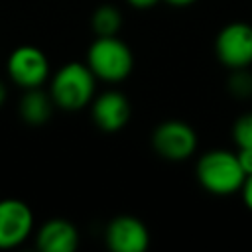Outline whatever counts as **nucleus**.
Returning a JSON list of instances; mask_svg holds the SVG:
<instances>
[{"label": "nucleus", "instance_id": "f257e3e1", "mask_svg": "<svg viewBox=\"0 0 252 252\" xmlns=\"http://www.w3.org/2000/svg\"><path fill=\"white\" fill-rule=\"evenodd\" d=\"M94 73L87 63L71 61L49 81V94L61 110H81L94 98Z\"/></svg>", "mask_w": 252, "mask_h": 252}, {"label": "nucleus", "instance_id": "f03ea898", "mask_svg": "<svg viewBox=\"0 0 252 252\" xmlns=\"http://www.w3.org/2000/svg\"><path fill=\"white\" fill-rule=\"evenodd\" d=\"M197 179L213 195H232L244 183V169L238 156L226 150H211L197 161Z\"/></svg>", "mask_w": 252, "mask_h": 252}, {"label": "nucleus", "instance_id": "7ed1b4c3", "mask_svg": "<svg viewBox=\"0 0 252 252\" xmlns=\"http://www.w3.org/2000/svg\"><path fill=\"white\" fill-rule=\"evenodd\" d=\"M87 65L96 79L106 83L124 81L134 65L130 47L118 35H96L87 51Z\"/></svg>", "mask_w": 252, "mask_h": 252}, {"label": "nucleus", "instance_id": "20e7f679", "mask_svg": "<svg viewBox=\"0 0 252 252\" xmlns=\"http://www.w3.org/2000/svg\"><path fill=\"white\" fill-rule=\"evenodd\" d=\"M6 73L16 87L37 89L49 79V59L35 45H18L8 55Z\"/></svg>", "mask_w": 252, "mask_h": 252}, {"label": "nucleus", "instance_id": "39448f33", "mask_svg": "<svg viewBox=\"0 0 252 252\" xmlns=\"http://www.w3.org/2000/svg\"><path fill=\"white\" fill-rule=\"evenodd\" d=\"M154 150L169 161H183L187 159L197 148V134L195 130L181 120H165L161 122L152 134Z\"/></svg>", "mask_w": 252, "mask_h": 252}, {"label": "nucleus", "instance_id": "423d86ee", "mask_svg": "<svg viewBox=\"0 0 252 252\" xmlns=\"http://www.w3.org/2000/svg\"><path fill=\"white\" fill-rule=\"evenodd\" d=\"M33 232V213L22 199H0V250L24 244Z\"/></svg>", "mask_w": 252, "mask_h": 252}, {"label": "nucleus", "instance_id": "0eeeda50", "mask_svg": "<svg viewBox=\"0 0 252 252\" xmlns=\"http://www.w3.org/2000/svg\"><path fill=\"white\" fill-rule=\"evenodd\" d=\"M217 57L228 69H246L252 63V26L232 22L224 26L215 41Z\"/></svg>", "mask_w": 252, "mask_h": 252}, {"label": "nucleus", "instance_id": "6e6552de", "mask_svg": "<svg viewBox=\"0 0 252 252\" xmlns=\"http://www.w3.org/2000/svg\"><path fill=\"white\" fill-rule=\"evenodd\" d=\"M106 246L112 252H144L150 244L146 224L132 215L114 217L106 226Z\"/></svg>", "mask_w": 252, "mask_h": 252}, {"label": "nucleus", "instance_id": "1a4fd4ad", "mask_svg": "<svg viewBox=\"0 0 252 252\" xmlns=\"http://www.w3.org/2000/svg\"><path fill=\"white\" fill-rule=\"evenodd\" d=\"M93 120L104 132H118L130 120V102L118 91H106L93 98Z\"/></svg>", "mask_w": 252, "mask_h": 252}, {"label": "nucleus", "instance_id": "9d476101", "mask_svg": "<svg viewBox=\"0 0 252 252\" xmlns=\"http://www.w3.org/2000/svg\"><path fill=\"white\" fill-rule=\"evenodd\" d=\"M35 244L41 252H75L79 246V232L67 219H49L35 232Z\"/></svg>", "mask_w": 252, "mask_h": 252}, {"label": "nucleus", "instance_id": "9b49d317", "mask_svg": "<svg viewBox=\"0 0 252 252\" xmlns=\"http://www.w3.org/2000/svg\"><path fill=\"white\" fill-rule=\"evenodd\" d=\"M55 108V102L41 87L37 89H26L20 102H18V114L28 126H43Z\"/></svg>", "mask_w": 252, "mask_h": 252}, {"label": "nucleus", "instance_id": "f8f14e48", "mask_svg": "<svg viewBox=\"0 0 252 252\" xmlns=\"http://www.w3.org/2000/svg\"><path fill=\"white\" fill-rule=\"evenodd\" d=\"M91 26L96 35H116L122 28V14L116 6L102 4L93 12Z\"/></svg>", "mask_w": 252, "mask_h": 252}, {"label": "nucleus", "instance_id": "ddd939ff", "mask_svg": "<svg viewBox=\"0 0 252 252\" xmlns=\"http://www.w3.org/2000/svg\"><path fill=\"white\" fill-rule=\"evenodd\" d=\"M232 138L238 148H252V112L236 118L232 126Z\"/></svg>", "mask_w": 252, "mask_h": 252}, {"label": "nucleus", "instance_id": "4468645a", "mask_svg": "<svg viewBox=\"0 0 252 252\" xmlns=\"http://www.w3.org/2000/svg\"><path fill=\"white\" fill-rule=\"evenodd\" d=\"M228 89L238 98L250 96L252 94V75L246 73V69H234V73L228 79Z\"/></svg>", "mask_w": 252, "mask_h": 252}, {"label": "nucleus", "instance_id": "2eb2a0df", "mask_svg": "<svg viewBox=\"0 0 252 252\" xmlns=\"http://www.w3.org/2000/svg\"><path fill=\"white\" fill-rule=\"evenodd\" d=\"M236 156H238V161H240L244 173L250 175L252 173V148H238Z\"/></svg>", "mask_w": 252, "mask_h": 252}, {"label": "nucleus", "instance_id": "dca6fc26", "mask_svg": "<svg viewBox=\"0 0 252 252\" xmlns=\"http://www.w3.org/2000/svg\"><path fill=\"white\" fill-rule=\"evenodd\" d=\"M240 191H242V201H244V205L252 211V173L244 177V183H242Z\"/></svg>", "mask_w": 252, "mask_h": 252}, {"label": "nucleus", "instance_id": "f3484780", "mask_svg": "<svg viewBox=\"0 0 252 252\" xmlns=\"http://www.w3.org/2000/svg\"><path fill=\"white\" fill-rule=\"evenodd\" d=\"M159 0H128V4L130 6H134V8H140V10H146V8H152V6H156Z\"/></svg>", "mask_w": 252, "mask_h": 252}, {"label": "nucleus", "instance_id": "a211bd4d", "mask_svg": "<svg viewBox=\"0 0 252 252\" xmlns=\"http://www.w3.org/2000/svg\"><path fill=\"white\" fill-rule=\"evenodd\" d=\"M165 2H169V4H173V6H189V4H193L195 0H165Z\"/></svg>", "mask_w": 252, "mask_h": 252}, {"label": "nucleus", "instance_id": "6ab92c4d", "mask_svg": "<svg viewBox=\"0 0 252 252\" xmlns=\"http://www.w3.org/2000/svg\"><path fill=\"white\" fill-rule=\"evenodd\" d=\"M6 94H8V93H6V85L0 81V106L4 104V100H6Z\"/></svg>", "mask_w": 252, "mask_h": 252}]
</instances>
